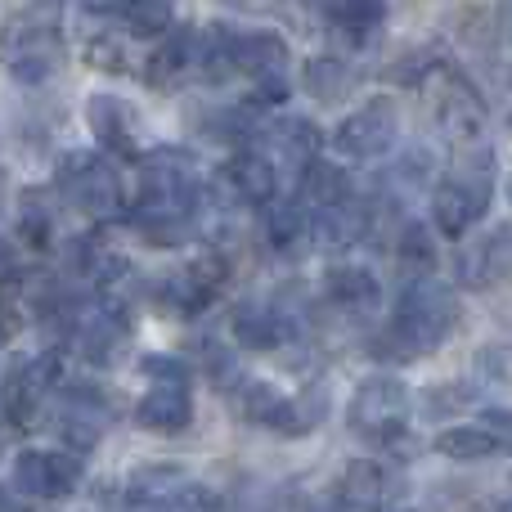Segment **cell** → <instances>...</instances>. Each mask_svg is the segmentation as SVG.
Returning <instances> with one entry per match:
<instances>
[{
	"label": "cell",
	"instance_id": "obj_1",
	"mask_svg": "<svg viewBox=\"0 0 512 512\" xmlns=\"http://www.w3.org/2000/svg\"><path fill=\"white\" fill-rule=\"evenodd\" d=\"M140 180H135L131 198V221L158 248L180 243L194 230V216L203 207V185H198V167L189 153L180 149H158L140 153Z\"/></svg>",
	"mask_w": 512,
	"mask_h": 512
},
{
	"label": "cell",
	"instance_id": "obj_2",
	"mask_svg": "<svg viewBox=\"0 0 512 512\" xmlns=\"http://www.w3.org/2000/svg\"><path fill=\"white\" fill-rule=\"evenodd\" d=\"M459 297L450 292V283L432 279V274H414L400 288V306L391 315V324L382 328L373 355H387L396 364L423 360V355L441 351L454 333H459Z\"/></svg>",
	"mask_w": 512,
	"mask_h": 512
},
{
	"label": "cell",
	"instance_id": "obj_3",
	"mask_svg": "<svg viewBox=\"0 0 512 512\" xmlns=\"http://www.w3.org/2000/svg\"><path fill=\"white\" fill-rule=\"evenodd\" d=\"M63 0H27L0 36V63L9 77L41 86L63 68Z\"/></svg>",
	"mask_w": 512,
	"mask_h": 512
},
{
	"label": "cell",
	"instance_id": "obj_4",
	"mask_svg": "<svg viewBox=\"0 0 512 512\" xmlns=\"http://www.w3.org/2000/svg\"><path fill=\"white\" fill-rule=\"evenodd\" d=\"M490 194H495V153L481 149V162L468 158L454 176H445L432 189V225L441 239H468V230L486 216Z\"/></svg>",
	"mask_w": 512,
	"mask_h": 512
},
{
	"label": "cell",
	"instance_id": "obj_5",
	"mask_svg": "<svg viewBox=\"0 0 512 512\" xmlns=\"http://www.w3.org/2000/svg\"><path fill=\"white\" fill-rule=\"evenodd\" d=\"M59 194L77 207L81 216L90 221H113V216L126 212V180H122V167L104 153H63L59 162V176H54Z\"/></svg>",
	"mask_w": 512,
	"mask_h": 512
},
{
	"label": "cell",
	"instance_id": "obj_6",
	"mask_svg": "<svg viewBox=\"0 0 512 512\" xmlns=\"http://www.w3.org/2000/svg\"><path fill=\"white\" fill-rule=\"evenodd\" d=\"M346 423L360 441L378 445V450H396L409 436V391L396 378H364L351 391L346 405Z\"/></svg>",
	"mask_w": 512,
	"mask_h": 512
},
{
	"label": "cell",
	"instance_id": "obj_7",
	"mask_svg": "<svg viewBox=\"0 0 512 512\" xmlns=\"http://www.w3.org/2000/svg\"><path fill=\"white\" fill-rule=\"evenodd\" d=\"M225 54L230 68L252 77L256 86V104L274 108L288 99V41L270 27H252V32H234L225 36Z\"/></svg>",
	"mask_w": 512,
	"mask_h": 512
},
{
	"label": "cell",
	"instance_id": "obj_8",
	"mask_svg": "<svg viewBox=\"0 0 512 512\" xmlns=\"http://www.w3.org/2000/svg\"><path fill=\"white\" fill-rule=\"evenodd\" d=\"M427 86L432 90V122L436 131L445 135L450 144H459V149H472V144L486 135V99H481V90L472 86L468 77H459V72L441 68Z\"/></svg>",
	"mask_w": 512,
	"mask_h": 512
},
{
	"label": "cell",
	"instance_id": "obj_9",
	"mask_svg": "<svg viewBox=\"0 0 512 512\" xmlns=\"http://www.w3.org/2000/svg\"><path fill=\"white\" fill-rule=\"evenodd\" d=\"M396 140H400V113L387 95L369 99V104H360L351 117H342V122H337V135H333L337 153L351 162L387 158V153L396 149Z\"/></svg>",
	"mask_w": 512,
	"mask_h": 512
},
{
	"label": "cell",
	"instance_id": "obj_10",
	"mask_svg": "<svg viewBox=\"0 0 512 512\" xmlns=\"http://www.w3.org/2000/svg\"><path fill=\"white\" fill-rule=\"evenodd\" d=\"M225 283H230V265H225V256L221 252H198L189 265L171 270L167 279L158 283V297L167 301L171 310H180V315H198V310H207L216 297H221Z\"/></svg>",
	"mask_w": 512,
	"mask_h": 512
},
{
	"label": "cell",
	"instance_id": "obj_11",
	"mask_svg": "<svg viewBox=\"0 0 512 512\" xmlns=\"http://www.w3.org/2000/svg\"><path fill=\"white\" fill-rule=\"evenodd\" d=\"M81 486V459L72 450H23L14 459V490L27 499H68Z\"/></svg>",
	"mask_w": 512,
	"mask_h": 512
},
{
	"label": "cell",
	"instance_id": "obj_12",
	"mask_svg": "<svg viewBox=\"0 0 512 512\" xmlns=\"http://www.w3.org/2000/svg\"><path fill=\"white\" fill-rule=\"evenodd\" d=\"M72 346L86 355L90 364H108L122 355L126 337H131V319L122 315V301H95V306H72Z\"/></svg>",
	"mask_w": 512,
	"mask_h": 512
},
{
	"label": "cell",
	"instance_id": "obj_13",
	"mask_svg": "<svg viewBox=\"0 0 512 512\" xmlns=\"http://www.w3.org/2000/svg\"><path fill=\"white\" fill-rule=\"evenodd\" d=\"M54 378H59V355H36V360H23L9 369L5 387H0V409H5V418L18 432L36 427Z\"/></svg>",
	"mask_w": 512,
	"mask_h": 512
},
{
	"label": "cell",
	"instance_id": "obj_14",
	"mask_svg": "<svg viewBox=\"0 0 512 512\" xmlns=\"http://www.w3.org/2000/svg\"><path fill=\"white\" fill-rule=\"evenodd\" d=\"M301 324L279 301H239L230 315V337L243 351H279L283 342H297Z\"/></svg>",
	"mask_w": 512,
	"mask_h": 512
},
{
	"label": "cell",
	"instance_id": "obj_15",
	"mask_svg": "<svg viewBox=\"0 0 512 512\" xmlns=\"http://www.w3.org/2000/svg\"><path fill=\"white\" fill-rule=\"evenodd\" d=\"M113 427V405L99 387H68L59 400V432L68 450H95L104 432Z\"/></svg>",
	"mask_w": 512,
	"mask_h": 512
},
{
	"label": "cell",
	"instance_id": "obj_16",
	"mask_svg": "<svg viewBox=\"0 0 512 512\" xmlns=\"http://www.w3.org/2000/svg\"><path fill=\"white\" fill-rule=\"evenodd\" d=\"M400 490H405L400 472H391L378 459H351L337 481V499L355 512H387L400 499Z\"/></svg>",
	"mask_w": 512,
	"mask_h": 512
},
{
	"label": "cell",
	"instance_id": "obj_17",
	"mask_svg": "<svg viewBox=\"0 0 512 512\" xmlns=\"http://www.w3.org/2000/svg\"><path fill=\"white\" fill-rule=\"evenodd\" d=\"M86 122L95 140L104 144L113 158H140V108L122 95H95L86 104Z\"/></svg>",
	"mask_w": 512,
	"mask_h": 512
},
{
	"label": "cell",
	"instance_id": "obj_18",
	"mask_svg": "<svg viewBox=\"0 0 512 512\" xmlns=\"http://www.w3.org/2000/svg\"><path fill=\"white\" fill-rule=\"evenodd\" d=\"M135 423L153 436H180L194 423V396L189 382H153L135 405Z\"/></svg>",
	"mask_w": 512,
	"mask_h": 512
},
{
	"label": "cell",
	"instance_id": "obj_19",
	"mask_svg": "<svg viewBox=\"0 0 512 512\" xmlns=\"http://www.w3.org/2000/svg\"><path fill=\"white\" fill-rule=\"evenodd\" d=\"M454 270H459V283H463V288H477V292H486V288H495V283H504L508 270H512V230H508V225H499V230L481 234L477 248H463V252H459Z\"/></svg>",
	"mask_w": 512,
	"mask_h": 512
},
{
	"label": "cell",
	"instance_id": "obj_20",
	"mask_svg": "<svg viewBox=\"0 0 512 512\" xmlns=\"http://www.w3.org/2000/svg\"><path fill=\"white\" fill-rule=\"evenodd\" d=\"M364 234H369V207L355 194L310 212V243H319V248H333V252L355 248Z\"/></svg>",
	"mask_w": 512,
	"mask_h": 512
},
{
	"label": "cell",
	"instance_id": "obj_21",
	"mask_svg": "<svg viewBox=\"0 0 512 512\" xmlns=\"http://www.w3.org/2000/svg\"><path fill=\"white\" fill-rule=\"evenodd\" d=\"M198 68V36L194 32H171L162 45H153L149 63H144V81L162 95H176Z\"/></svg>",
	"mask_w": 512,
	"mask_h": 512
},
{
	"label": "cell",
	"instance_id": "obj_22",
	"mask_svg": "<svg viewBox=\"0 0 512 512\" xmlns=\"http://www.w3.org/2000/svg\"><path fill=\"white\" fill-rule=\"evenodd\" d=\"M225 185H230L234 203L265 207L274 194H279V167H274L261 149H243L225 162Z\"/></svg>",
	"mask_w": 512,
	"mask_h": 512
},
{
	"label": "cell",
	"instance_id": "obj_23",
	"mask_svg": "<svg viewBox=\"0 0 512 512\" xmlns=\"http://www.w3.org/2000/svg\"><path fill=\"white\" fill-rule=\"evenodd\" d=\"M189 472L176 463H153V468H135L126 477V504L131 508H149V512H167L185 495Z\"/></svg>",
	"mask_w": 512,
	"mask_h": 512
},
{
	"label": "cell",
	"instance_id": "obj_24",
	"mask_svg": "<svg viewBox=\"0 0 512 512\" xmlns=\"http://www.w3.org/2000/svg\"><path fill=\"white\" fill-rule=\"evenodd\" d=\"M324 301L346 310V315H369L382 301V283L373 279V270H364V265H333V270L324 274Z\"/></svg>",
	"mask_w": 512,
	"mask_h": 512
},
{
	"label": "cell",
	"instance_id": "obj_25",
	"mask_svg": "<svg viewBox=\"0 0 512 512\" xmlns=\"http://www.w3.org/2000/svg\"><path fill=\"white\" fill-rule=\"evenodd\" d=\"M270 153L265 158L279 167V162H288L292 171H301L306 162L319 158V149H324V135H319V126L310 122V117H283L279 126H270Z\"/></svg>",
	"mask_w": 512,
	"mask_h": 512
},
{
	"label": "cell",
	"instance_id": "obj_26",
	"mask_svg": "<svg viewBox=\"0 0 512 512\" xmlns=\"http://www.w3.org/2000/svg\"><path fill=\"white\" fill-rule=\"evenodd\" d=\"M387 0H319V14L346 36V41H369L387 23Z\"/></svg>",
	"mask_w": 512,
	"mask_h": 512
},
{
	"label": "cell",
	"instance_id": "obj_27",
	"mask_svg": "<svg viewBox=\"0 0 512 512\" xmlns=\"http://www.w3.org/2000/svg\"><path fill=\"white\" fill-rule=\"evenodd\" d=\"M261 212H265V239H270V248L297 252L301 243L310 239V207L301 203L297 194L292 198H270Z\"/></svg>",
	"mask_w": 512,
	"mask_h": 512
},
{
	"label": "cell",
	"instance_id": "obj_28",
	"mask_svg": "<svg viewBox=\"0 0 512 512\" xmlns=\"http://www.w3.org/2000/svg\"><path fill=\"white\" fill-rule=\"evenodd\" d=\"M504 436L490 432L486 423H468V427H445L441 436H436V454H445V459L454 463H481V459H495V454H504Z\"/></svg>",
	"mask_w": 512,
	"mask_h": 512
},
{
	"label": "cell",
	"instance_id": "obj_29",
	"mask_svg": "<svg viewBox=\"0 0 512 512\" xmlns=\"http://www.w3.org/2000/svg\"><path fill=\"white\" fill-rule=\"evenodd\" d=\"M301 86L310 90L315 99L333 104V99H346L355 86V68L346 63V54H310L301 63Z\"/></svg>",
	"mask_w": 512,
	"mask_h": 512
},
{
	"label": "cell",
	"instance_id": "obj_30",
	"mask_svg": "<svg viewBox=\"0 0 512 512\" xmlns=\"http://www.w3.org/2000/svg\"><path fill=\"white\" fill-rule=\"evenodd\" d=\"M234 405H239V414L248 418L256 427H270V432L283 436V423H288V396H283L279 387H270V382H239L234 387Z\"/></svg>",
	"mask_w": 512,
	"mask_h": 512
},
{
	"label": "cell",
	"instance_id": "obj_31",
	"mask_svg": "<svg viewBox=\"0 0 512 512\" xmlns=\"http://www.w3.org/2000/svg\"><path fill=\"white\" fill-rule=\"evenodd\" d=\"M346 194H351V176H346L342 167H333V162H324V158L301 167V203H306L310 212L337 203V198H346Z\"/></svg>",
	"mask_w": 512,
	"mask_h": 512
},
{
	"label": "cell",
	"instance_id": "obj_32",
	"mask_svg": "<svg viewBox=\"0 0 512 512\" xmlns=\"http://www.w3.org/2000/svg\"><path fill=\"white\" fill-rule=\"evenodd\" d=\"M14 230L23 234L27 248H50V243H54V207L45 203L41 189H27V194L18 198Z\"/></svg>",
	"mask_w": 512,
	"mask_h": 512
},
{
	"label": "cell",
	"instance_id": "obj_33",
	"mask_svg": "<svg viewBox=\"0 0 512 512\" xmlns=\"http://www.w3.org/2000/svg\"><path fill=\"white\" fill-rule=\"evenodd\" d=\"M396 261H400V270L414 279V274H432L436 270V239L427 234V225H418V221H409L405 230H400V239H396Z\"/></svg>",
	"mask_w": 512,
	"mask_h": 512
},
{
	"label": "cell",
	"instance_id": "obj_34",
	"mask_svg": "<svg viewBox=\"0 0 512 512\" xmlns=\"http://www.w3.org/2000/svg\"><path fill=\"white\" fill-rule=\"evenodd\" d=\"M86 63L95 72H108V77H126V72L135 68L131 45H126L117 32H95L90 36L86 41Z\"/></svg>",
	"mask_w": 512,
	"mask_h": 512
},
{
	"label": "cell",
	"instance_id": "obj_35",
	"mask_svg": "<svg viewBox=\"0 0 512 512\" xmlns=\"http://www.w3.org/2000/svg\"><path fill=\"white\" fill-rule=\"evenodd\" d=\"M131 23V32L153 36V32H167L171 18H176V0H117Z\"/></svg>",
	"mask_w": 512,
	"mask_h": 512
},
{
	"label": "cell",
	"instance_id": "obj_36",
	"mask_svg": "<svg viewBox=\"0 0 512 512\" xmlns=\"http://www.w3.org/2000/svg\"><path fill=\"white\" fill-rule=\"evenodd\" d=\"M441 54H436V45H418V50H409L405 59L391 68V81H400V86H427V81L441 72Z\"/></svg>",
	"mask_w": 512,
	"mask_h": 512
},
{
	"label": "cell",
	"instance_id": "obj_37",
	"mask_svg": "<svg viewBox=\"0 0 512 512\" xmlns=\"http://www.w3.org/2000/svg\"><path fill=\"white\" fill-rule=\"evenodd\" d=\"M423 400H427V414H432V418L463 414V405L472 400V382H450V387H432Z\"/></svg>",
	"mask_w": 512,
	"mask_h": 512
},
{
	"label": "cell",
	"instance_id": "obj_38",
	"mask_svg": "<svg viewBox=\"0 0 512 512\" xmlns=\"http://www.w3.org/2000/svg\"><path fill=\"white\" fill-rule=\"evenodd\" d=\"M140 369L149 373L153 382H189V369L185 360H176V355H144Z\"/></svg>",
	"mask_w": 512,
	"mask_h": 512
},
{
	"label": "cell",
	"instance_id": "obj_39",
	"mask_svg": "<svg viewBox=\"0 0 512 512\" xmlns=\"http://www.w3.org/2000/svg\"><path fill=\"white\" fill-rule=\"evenodd\" d=\"M9 265V248H5V234H0V270Z\"/></svg>",
	"mask_w": 512,
	"mask_h": 512
},
{
	"label": "cell",
	"instance_id": "obj_40",
	"mask_svg": "<svg viewBox=\"0 0 512 512\" xmlns=\"http://www.w3.org/2000/svg\"><path fill=\"white\" fill-rule=\"evenodd\" d=\"M86 5H95V9H113L117 0H86Z\"/></svg>",
	"mask_w": 512,
	"mask_h": 512
},
{
	"label": "cell",
	"instance_id": "obj_41",
	"mask_svg": "<svg viewBox=\"0 0 512 512\" xmlns=\"http://www.w3.org/2000/svg\"><path fill=\"white\" fill-rule=\"evenodd\" d=\"M486 512H512V508H508V504H504V499H499V504H490V508H486Z\"/></svg>",
	"mask_w": 512,
	"mask_h": 512
},
{
	"label": "cell",
	"instance_id": "obj_42",
	"mask_svg": "<svg viewBox=\"0 0 512 512\" xmlns=\"http://www.w3.org/2000/svg\"><path fill=\"white\" fill-rule=\"evenodd\" d=\"M319 512H351L346 504H328V508H319Z\"/></svg>",
	"mask_w": 512,
	"mask_h": 512
},
{
	"label": "cell",
	"instance_id": "obj_43",
	"mask_svg": "<svg viewBox=\"0 0 512 512\" xmlns=\"http://www.w3.org/2000/svg\"><path fill=\"white\" fill-rule=\"evenodd\" d=\"M0 512H9V495H5V490H0Z\"/></svg>",
	"mask_w": 512,
	"mask_h": 512
},
{
	"label": "cell",
	"instance_id": "obj_44",
	"mask_svg": "<svg viewBox=\"0 0 512 512\" xmlns=\"http://www.w3.org/2000/svg\"><path fill=\"white\" fill-rule=\"evenodd\" d=\"M0 454H5V436H0Z\"/></svg>",
	"mask_w": 512,
	"mask_h": 512
},
{
	"label": "cell",
	"instance_id": "obj_45",
	"mask_svg": "<svg viewBox=\"0 0 512 512\" xmlns=\"http://www.w3.org/2000/svg\"><path fill=\"white\" fill-rule=\"evenodd\" d=\"M400 512H409V508H400Z\"/></svg>",
	"mask_w": 512,
	"mask_h": 512
}]
</instances>
